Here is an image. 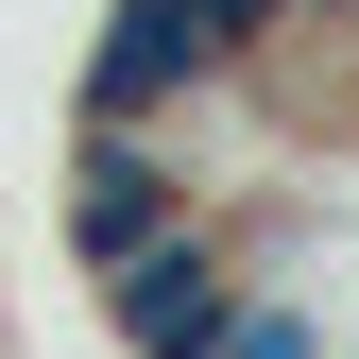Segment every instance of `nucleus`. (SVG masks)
<instances>
[{"mask_svg":"<svg viewBox=\"0 0 359 359\" xmlns=\"http://www.w3.org/2000/svg\"><path fill=\"white\" fill-rule=\"evenodd\" d=\"M240 291H257V240H240L222 205H189L171 240H137V257L103 274V325L137 342V359H205V342H222V308H240Z\"/></svg>","mask_w":359,"mask_h":359,"instance_id":"f257e3e1","label":"nucleus"},{"mask_svg":"<svg viewBox=\"0 0 359 359\" xmlns=\"http://www.w3.org/2000/svg\"><path fill=\"white\" fill-rule=\"evenodd\" d=\"M205 205V171L154 137V120H86V154H69V257L86 274H120L137 240H171V222Z\"/></svg>","mask_w":359,"mask_h":359,"instance_id":"f03ea898","label":"nucleus"},{"mask_svg":"<svg viewBox=\"0 0 359 359\" xmlns=\"http://www.w3.org/2000/svg\"><path fill=\"white\" fill-rule=\"evenodd\" d=\"M205 359H359V325H342L325 291H291V274H257L240 308H222V342H205Z\"/></svg>","mask_w":359,"mask_h":359,"instance_id":"7ed1b4c3","label":"nucleus"}]
</instances>
